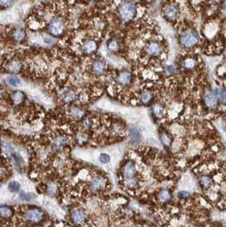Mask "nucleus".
Segmentation results:
<instances>
[{"label":"nucleus","instance_id":"f257e3e1","mask_svg":"<svg viewBox=\"0 0 226 227\" xmlns=\"http://www.w3.org/2000/svg\"><path fill=\"white\" fill-rule=\"evenodd\" d=\"M137 13L136 4L132 1H127L121 4L118 8V14L122 20L129 21L133 20Z\"/></svg>","mask_w":226,"mask_h":227},{"label":"nucleus","instance_id":"f03ea898","mask_svg":"<svg viewBox=\"0 0 226 227\" xmlns=\"http://www.w3.org/2000/svg\"><path fill=\"white\" fill-rule=\"evenodd\" d=\"M122 175L124 180L128 183V186H131L132 183H134V186H136L137 169L135 164L132 161H128L122 167Z\"/></svg>","mask_w":226,"mask_h":227},{"label":"nucleus","instance_id":"7ed1b4c3","mask_svg":"<svg viewBox=\"0 0 226 227\" xmlns=\"http://www.w3.org/2000/svg\"><path fill=\"white\" fill-rule=\"evenodd\" d=\"M200 40L198 32L193 29H189L180 36V44L185 48H193Z\"/></svg>","mask_w":226,"mask_h":227},{"label":"nucleus","instance_id":"20e7f679","mask_svg":"<svg viewBox=\"0 0 226 227\" xmlns=\"http://www.w3.org/2000/svg\"><path fill=\"white\" fill-rule=\"evenodd\" d=\"M65 30V23L61 18L57 17L50 21L48 25V32L49 34L55 38L61 37Z\"/></svg>","mask_w":226,"mask_h":227},{"label":"nucleus","instance_id":"39448f33","mask_svg":"<svg viewBox=\"0 0 226 227\" xmlns=\"http://www.w3.org/2000/svg\"><path fill=\"white\" fill-rule=\"evenodd\" d=\"M107 185V179L102 175H96L91 179L90 190L92 192H100L105 189Z\"/></svg>","mask_w":226,"mask_h":227},{"label":"nucleus","instance_id":"423d86ee","mask_svg":"<svg viewBox=\"0 0 226 227\" xmlns=\"http://www.w3.org/2000/svg\"><path fill=\"white\" fill-rule=\"evenodd\" d=\"M26 219L33 223H38L43 220V213L42 211L38 208H28L25 213Z\"/></svg>","mask_w":226,"mask_h":227},{"label":"nucleus","instance_id":"0eeeda50","mask_svg":"<svg viewBox=\"0 0 226 227\" xmlns=\"http://www.w3.org/2000/svg\"><path fill=\"white\" fill-rule=\"evenodd\" d=\"M145 51L148 55L151 56H160L162 54V47L161 45L157 41H152L149 43L145 47Z\"/></svg>","mask_w":226,"mask_h":227},{"label":"nucleus","instance_id":"6e6552de","mask_svg":"<svg viewBox=\"0 0 226 227\" xmlns=\"http://www.w3.org/2000/svg\"><path fill=\"white\" fill-rule=\"evenodd\" d=\"M204 103L206 107L214 109L218 106V95L214 91H207L204 95Z\"/></svg>","mask_w":226,"mask_h":227},{"label":"nucleus","instance_id":"1a4fd4ad","mask_svg":"<svg viewBox=\"0 0 226 227\" xmlns=\"http://www.w3.org/2000/svg\"><path fill=\"white\" fill-rule=\"evenodd\" d=\"M163 14L168 20H174L178 15V8L174 4H168L163 8Z\"/></svg>","mask_w":226,"mask_h":227},{"label":"nucleus","instance_id":"9d476101","mask_svg":"<svg viewBox=\"0 0 226 227\" xmlns=\"http://www.w3.org/2000/svg\"><path fill=\"white\" fill-rule=\"evenodd\" d=\"M68 143V139L64 136V135H61V134H59L57 136H55L54 139H53V141H52V145H53V148L55 151H61L63 148L65 147V145Z\"/></svg>","mask_w":226,"mask_h":227},{"label":"nucleus","instance_id":"9b49d317","mask_svg":"<svg viewBox=\"0 0 226 227\" xmlns=\"http://www.w3.org/2000/svg\"><path fill=\"white\" fill-rule=\"evenodd\" d=\"M133 75L128 71H123L121 72L117 78V82L121 86H127L132 82Z\"/></svg>","mask_w":226,"mask_h":227},{"label":"nucleus","instance_id":"f8f14e48","mask_svg":"<svg viewBox=\"0 0 226 227\" xmlns=\"http://www.w3.org/2000/svg\"><path fill=\"white\" fill-rule=\"evenodd\" d=\"M87 213L83 208H76L72 212V220L76 225H82L86 220Z\"/></svg>","mask_w":226,"mask_h":227},{"label":"nucleus","instance_id":"ddd939ff","mask_svg":"<svg viewBox=\"0 0 226 227\" xmlns=\"http://www.w3.org/2000/svg\"><path fill=\"white\" fill-rule=\"evenodd\" d=\"M91 69H92V72L94 75H102L105 72V70H106V63L104 61H101V60H96L93 62Z\"/></svg>","mask_w":226,"mask_h":227},{"label":"nucleus","instance_id":"4468645a","mask_svg":"<svg viewBox=\"0 0 226 227\" xmlns=\"http://www.w3.org/2000/svg\"><path fill=\"white\" fill-rule=\"evenodd\" d=\"M98 44L94 40H88L82 46V51L86 55H90L96 51Z\"/></svg>","mask_w":226,"mask_h":227},{"label":"nucleus","instance_id":"2eb2a0df","mask_svg":"<svg viewBox=\"0 0 226 227\" xmlns=\"http://www.w3.org/2000/svg\"><path fill=\"white\" fill-rule=\"evenodd\" d=\"M153 100V94L150 90H144L140 95V100L144 105H149Z\"/></svg>","mask_w":226,"mask_h":227},{"label":"nucleus","instance_id":"dca6fc26","mask_svg":"<svg viewBox=\"0 0 226 227\" xmlns=\"http://www.w3.org/2000/svg\"><path fill=\"white\" fill-rule=\"evenodd\" d=\"M84 114H85L84 113V111L78 107H73L70 109V115L72 116V118L77 119V120L83 118Z\"/></svg>","mask_w":226,"mask_h":227},{"label":"nucleus","instance_id":"f3484780","mask_svg":"<svg viewBox=\"0 0 226 227\" xmlns=\"http://www.w3.org/2000/svg\"><path fill=\"white\" fill-rule=\"evenodd\" d=\"M196 65H197V61L193 57H187L185 60H183L182 61L183 68L186 69V70H192L195 68Z\"/></svg>","mask_w":226,"mask_h":227},{"label":"nucleus","instance_id":"a211bd4d","mask_svg":"<svg viewBox=\"0 0 226 227\" xmlns=\"http://www.w3.org/2000/svg\"><path fill=\"white\" fill-rule=\"evenodd\" d=\"M8 70L9 72L12 73V74H15L18 72H21V63L20 61L18 60H14L9 64L8 65Z\"/></svg>","mask_w":226,"mask_h":227},{"label":"nucleus","instance_id":"6ab92c4d","mask_svg":"<svg viewBox=\"0 0 226 227\" xmlns=\"http://www.w3.org/2000/svg\"><path fill=\"white\" fill-rule=\"evenodd\" d=\"M106 47H107V49L110 52L115 53V52H117L119 49V48H120V44H119V42H118L117 38H111L109 41L107 42Z\"/></svg>","mask_w":226,"mask_h":227},{"label":"nucleus","instance_id":"aec40b11","mask_svg":"<svg viewBox=\"0 0 226 227\" xmlns=\"http://www.w3.org/2000/svg\"><path fill=\"white\" fill-rule=\"evenodd\" d=\"M11 99L15 105H20L25 100V94L19 90L15 91L11 95Z\"/></svg>","mask_w":226,"mask_h":227},{"label":"nucleus","instance_id":"412c9836","mask_svg":"<svg viewBox=\"0 0 226 227\" xmlns=\"http://www.w3.org/2000/svg\"><path fill=\"white\" fill-rule=\"evenodd\" d=\"M76 95L74 91L72 90H65L63 94H62V100L65 103H71L73 100H75Z\"/></svg>","mask_w":226,"mask_h":227},{"label":"nucleus","instance_id":"4be33fe9","mask_svg":"<svg viewBox=\"0 0 226 227\" xmlns=\"http://www.w3.org/2000/svg\"><path fill=\"white\" fill-rule=\"evenodd\" d=\"M0 214L3 219H9L13 215V209L10 206H2L0 208Z\"/></svg>","mask_w":226,"mask_h":227},{"label":"nucleus","instance_id":"5701e85b","mask_svg":"<svg viewBox=\"0 0 226 227\" xmlns=\"http://www.w3.org/2000/svg\"><path fill=\"white\" fill-rule=\"evenodd\" d=\"M7 83L11 87H14V88H17V87L21 86V80L18 78L17 77H15L14 75H11L7 77L6 78Z\"/></svg>","mask_w":226,"mask_h":227},{"label":"nucleus","instance_id":"b1692460","mask_svg":"<svg viewBox=\"0 0 226 227\" xmlns=\"http://www.w3.org/2000/svg\"><path fill=\"white\" fill-rule=\"evenodd\" d=\"M158 200L161 203H167L169 200L171 199V194L167 190H162L160 192L158 193L157 196Z\"/></svg>","mask_w":226,"mask_h":227},{"label":"nucleus","instance_id":"393cba45","mask_svg":"<svg viewBox=\"0 0 226 227\" xmlns=\"http://www.w3.org/2000/svg\"><path fill=\"white\" fill-rule=\"evenodd\" d=\"M25 32L21 28H16L13 32V38L15 41L21 42L25 38Z\"/></svg>","mask_w":226,"mask_h":227},{"label":"nucleus","instance_id":"a878e982","mask_svg":"<svg viewBox=\"0 0 226 227\" xmlns=\"http://www.w3.org/2000/svg\"><path fill=\"white\" fill-rule=\"evenodd\" d=\"M130 138L131 142L133 144H138L140 141L141 135L140 131L138 130L137 128H133L130 132Z\"/></svg>","mask_w":226,"mask_h":227},{"label":"nucleus","instance_id":"bb28decb","mask_svg":"<svg viewBox=\"0 0 226 227\" xmlns=\"http://www.w3.org/2000/svg\"><path fill=\"white\" fill-rule=\"evenodd\" d=\"M153 112H154L155 116L157 117H162L164 115V108L163 107L160 105V104H156L153 108Z\"/></svg>","mask_w":226,"mask_h":227},{"label":"nucleus","instance_id":"cd10ccee","mask_svg":"<svg viewBox=\"0 0 226 227\" xmlns=\"http://www.w3.org/2000/svg\"><path fill=\"white\" fill-rule=\"evenodd\" d=\"M160 140H161L162 145H164L165 146H170L171 145V139L167 134H165V133L161 134V136H160Z\"/></svg>","mask_w":226,"mask_h":227},{"label":"nucleus","instance_id":"c85d7f7f","mask_svg":"<svg viewBox=\"0 0 226 227\" xmlns=\"http://www.w3.org/2000/svg\"><path fill=\"white\" fill-rule=\"evenodd\" d=\"M57 191V186L55 182L49 183L47 186V192L50 195V196H55V194Z\"/></svg>","mask_w":226,"mask_h":227},{"label":"nucleus","instance_id":"c756f323","mask_svg":"<svg viewBox=\"0 0 226 227\" xmlns=\"http://www.w3.org/2000/svg\"><path fill=\"white\" fill-rule=\"evenodd\" d=\"M8 188L11 192H17L20 190V184L16 181H11L8 186Z\"/></svg>","mask_w":226,"mask_h":227},{"label":"nucleus","instance_id":"7c9ffc66","mask_svg":"<svg viewBox=\"0 0 226 227\" xmlns=\"http://www.w3.org/2000/svg\"><path fill=\"white\" fill-rule=\"evenodd\" d=\"M82 125L86 129H89L92 127L93 125V120L90 117H84L82 120Z\"/></svg>","mask_w":226,"mask_h":227},{"label":"nucleus","instance_id":"2f4dec72","mask_svg":"<svg viewBox=\"0 0 226 227\" xmlns=\"http://www.w3.org/2000/svg\"><path fill=\"white\" fill-rule=\"evenodd\" d=\"M14 3V0H0V4L3 8H9Z\"/></svg>","mask_w":226,"mask_h":227},{"label":"nucleus","instance_id":"473e14b6","mask_svg":"<svg viewBox=\"0 0 226 227\" xmlns=\"http://www.w3.org/2000/svg\"><path fill=\"white\" fill-rule=\"evenodd\" d=\"M201 181H202V186H205V187H208V186H211V184H212V180H211V179L208 178V177H202V179H201Z\"/></svg>","mask_w":226,"mask_h":227},{"label":"nucleus","instance_id":"72a5a7b5","mask_svg":"<svg viewBox=\"0 0 226 227\" xmlns=\"http://www.w3.org/2000/svg\"><path fill=\"white\" fill-rule=\"evenodd\" d=\"M110 160H111L110 156L107 155V154H105V153L101 154L100 157H99V161L102 163H108L110 162Z\"/></svg>","mask_w":226,"mask_h":227},{"label":"nucleus","instance_id":"f704fd0d","mask_svg":"<svg viewBox=\"0 0 226 227\" xmlns=\"http://www.w3.org/2000/svg\"><path fill=\"white\" fill-rule=\"evenodd\" d=\"M178 196L179 198H181V199H187L190 197V193L188 191H179L178 194Z\"/></svg>","mask_w":226,"mask_h":227},{"label":"nucleus","instance_id":"c9c22d12","mask_svg":"<svg viewBox=\"0 0 226 227\" xmlns=\"http://www.w3.org/2000/svg\"><path fill=\"white\" fill-rule=\"evenodd\" d=\"M20 197H21L22 200H30L31 199V196L27 194V193H25V192H21L20 194Z\"/></svg>","mask_w":226,"mask_h":227},{"label":"nucleus","instance_id":"e433bc0d","mask_svg":"<svg viewBox=\"0 0 226 227\" xmlns=\"http://www.w3.org/2000/svg\"><path fill=\"white\" fill-rule=\"evenodd\" d=\"M221 100H222V103L226 106V90L221 95Z\"/></svg>","mask_w":226,"mask_h":227},{"label":"nucleus","instance_id":"4c0bfd02","mask_svg":"<svg viewBox=\"0 0 226 227\" xmlns=\"http://www.w3.org/2000/svg\"><path fill=\"white\" fill-rule=\"evenodd\" d=\"M149 2H154V1H157V0H148Z\"/></svg>","mask_w":226,"mask_h":227},{"label":"nucleus","instance_id":"58836bf2","mask_svg":"<svg viewBox=\"0 0 226 227\" xmlns=\"http://www.w3.org/2000/svg\"><path fill=\"white\" fill-rule=\"evenodd\" d=\"M94 1H99V0H94Z\"/></svg>","mask_w":226,"mask_h":227}]
</instances>
